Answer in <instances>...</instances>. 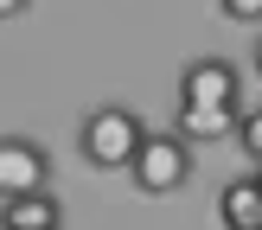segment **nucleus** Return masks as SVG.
<instances>
[{"label": "nucleus", "instance_id": "1", "mask_svg": "<svg viewBox=\"0 0 262 230\" xmlns=\"http://www.w3.org/2000/svg\"><path fill=\"white\" fill-rule=\"evenodd\" d=\"M141 134H147V122H141L128 102H102V109L83 115L77 147H83V160L96 166V173H128V160H135Z\"/></svg>", "mask_w": 262, "mask_h": 230}, {"label": "nucleus", "instance_id": "2", "mask_svg": "<svg viewBox=\"0 0 262 230\" xmlns=\"http://www.w3.org/2000/svg\"><path fill=\"white\" fill-rule=\"evenodd\" d=\"M128 173H135V186L147 192V198H166V192L192 186V141H179L173 128H160V134H141L135 160H128Z\"/></svg>", "mask_w": 262, "mask_h": 230}, {"label": "nucleus", "instance_id": "3", "mask_svg": "<svg viewBox=\"0 0 262 230\" xmlns=\"http://www.w3.org/2000/svg\"><path fill=\"white\" fill-rule=\"evenodd\" d=\"M51 186V153L32 134H0V198L19 192H45Z\"/></svg>", "mask_w": 262, "mask_h": 230}, {"label": "nucleus", "instance_id": "4", "mask_svg": "<svg viewBox=\"0 0 262 230\" xmlns=\"http://www.w3.org/2000/svg\"><path fill=\"white\" fill-rule=\"evenodd\" d=\"M179 102H224V109H243V71L230 58H192L179 71Z\"/></svg>", "mask_w": 262, "mask_h": 230}, {"label": "nucleus", "instance_id": "5", "mask_svg": "<svg viewBox=\"0 0 262 230\" xmlns=\"http://www.w3.org/2000/svg\"><path fill=\"white\" fill-rule=\"evenodd\" d=\"M237 115L243 109H224V102H179V122H173V134L179 141H230L237 134Z\"/></svg>", "mask_w": 262, "mask_h": 230}, {"label": "nucleus", "instance_id": "6", "mask_svg": "<svg viewBox=\"0 0 262 230\" xmlns=\"http://www.w3.org/2000/svg\"><path fill=\"white\" fill-rule=\"evenodd\" d=\"M0 230H64L58 198L45 192H19V198H0Z\"/></svg>", "mask_w": 262, "mask_h": 230}, {"label": "nucleus", "instance_id": "7", "mask_svg": "<svg viewBox=\"0 0 262 230\" xmlns=\"http://www.w3.org/2000/svg\"><path fill=\"white\" fill-rule=\"evenodd\" d=\"M217 224L224 230H262V192H256V179H230V186L217 192Z\"/></svg>", "mask_w": 262, "mask_h": 230}, {"label": "nucleus", "instance_id": "8", "mask_svg": "<svg viewBox=\"0 0 262 230\" xmlns=\"http://www.w3.org/2000/svg\"><path fill=\"white\" fill-rule=\"evenodd\" d=\"M237 141H243L250 160H262V109H243V115H237Z\"/></svg>", "mask_w": 262, "mask_h": 230}, {"label": "nucleus", "instance_id": "9", "mask_svg": "<svg viewBox=\"0 0 262 230\" xmlns=\"http://www.w3.org/2000/svg\"><path fill=\"white\" fill-rule=\"evenodd\" d=\"M217 13L237 26H262V0H217Z\"/></svg>", "mask_w": 262, "mask_h": 230}, {"label": "nucleus", "instance_id": "10", "mask_svg": "<svg viewBox=\"0 0 262 230\" xmlns=\"http://www.w3.org/2000/svg\"><path fill=\"white\" fill-rule=\"evenodd\" d=\"M26 7H32V0H0V19H19Z\"/></svg>", "mask_w": 262, "mask_h": 230}, {"label": "nucleus", "instance_id": "11", "mask_svg": "<svg viewBox=\"0 0 262 230\" xmlns=\"http://www.w3.org/2000/svg\"><path fill=\"white\" fill-rule=\"evenodd\" d=\"M250 64H256V77H262V38H256V58H250Z\"/></svg>", "mask_w": 262, "mask_h": 230}, {"label": "nucleus", "instance_id": "12", "mask_svg": "<svg viewBox=\"0 0 262 230\" xmlns=\"http://www.w3.org/2000/svg\"><path fill=\"white\" fill-rule=\"evenodd\" d=\"M250 179H256V192H262V160H256V173H250Z\"/></svg>", "mask_w": 262, "mask_h": 230}]
</instances>
